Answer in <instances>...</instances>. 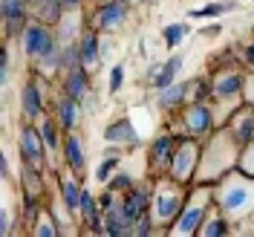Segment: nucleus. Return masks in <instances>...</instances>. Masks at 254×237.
Instances as JSON below:
<instances>
[{"label":"nucleus","instance_id":"obj_1","mask_svg":"<svg viewBox=\"0 0 254 237\" xmlns=\"http://www.w3.org/2000/svg\"><path fill=\"white\" fill-rule=\"evenodd\" d=\"M240 148L243 145L234 139L228 125L217 127L208 139H202V154H199V168H196L193 182H211L214 185L228 171H234L240 159Z\"/></svg>","mask_w":254,"mask_h":237},{"label":"nucleus","instance_id":"obj_2","mask_svg":"<svg viewBox=\"0 0 254 237\" xmlns=\"http://www.w3.org/2000/svg\"><path fill=\"white\" fill-rule=\"evenodd\" d=\"M214 203L228 220L246 223L254 214V176L243 174L240 168L228 171V174L214 182Z\"/></svg>","mask_w":254,"mask_h":237},{"label":"nucleus","instance_id":"obj_3","mask_svg":"<svg viewBox=\"0 0 254 237\" xmlns=\"http://www.w3.org/2000/svg\"><path fill=\"white\" fill-rule=\"evenodd\" d=\"M190 182H176L171 176H156L153 179V200H150V217L156 223L162 235H168V229L174 226L179 211L185 208Z\"/></svg>","mask_w":254,"mask_h":237},{"label":"nucleus","instance_id":"obj_4","mask_svg":"<svg viewBox=\"0 0 254 237\" xmlns=\"http://www.w3.org/2000/svg\"><path fill=\"white\" fill-rule=\"evenodd\" d=\"M214 206H217L214 203V185L211 182H190L185 208L179 211L174 226L168 229V237H193Z\"/></svg>","mask_w":254,"mask_h":237},{"label":"nucleus","instance_id":"obj_5","mask_svg":"<svg viewBox=\"0 0 254 237\" xmlns=\"http://www.w3.org/2000/svg\"><path fill=\"white\" fill-rule=\"evenodd\" d=\"M168 127L179 136H190V139H199V142L208 139L220 127L214 101H188L182 110L168 113Z\"/></svg>","mask_w":254,"mask_h":237},{"label":"nucleus","instance_id":"obj_6","mask_svg":"<svg viewBox=\"0 0 254 237\" xmlns=\"http://www.w3.org/2000/svg\"><path fill=\"white\" fill-rule=\"evenodd\" d=\"M17 44H20V52H23V58L29 64H38L41 58L52 55L55 49L61 47L55 26H47V23H41V20H35V17L26 23V29L17 38Z\"/></svg>","mask_w":254,"mask_h":237},{"label":"nucleus","instance_id":"obj_7","mask_svg":"<svg viewBox=\"0 0 254 237\" xmlns=\"http://www.w3.org/2000/svg\"><path fill=\"white\" fill-rule=\"evenodd\" d=\"M176 145H179V136H176L171 127H162L156 136L147 142V157H144V165H147V176H168L171 171V162H174Z\"/></svg>","mask_w":254,"mask_h":237},{"label":"nucleus","instance_id":"obj_8","mask_svg":"<svg viewBox=\"0 0 254 237\" xmlns=\"http://www.w3.org/2000/svg\"><path fill=\"white\" fill-rule=\"evenodd\" d=\"M130 9L125 0H95L93 12L87 15V23L98 29L101 35H116L127 26V17H130Z\"/></svg>","mask_w":254,"mask_h":237},{"label":"nucleus","instance_id":"obj_9","mask_svg":"<svg viewBox=\"0 0 254 237\" xmlns=\"http://www.w3.org/2000/svg\"><path fill=\"white\" fill-rule=\"evenodd\" d=\"M47 87H49V81L29 70V79L23 81V87H20V113H23V122H41L49 113Z\"/></svg>","mask_w":254,"mask_h":237},{"label":"nucleus","instance_id":"obj_10","mask_svg":"<svg viewBox=\"0 0 254 237\" xmlns=\"http://www.w3.org/2000/svg\"><path fill=\"white\" fill-rule=\"evenodd\" d=\"M199 154H202V142L199 139L179 136V145H176V154H174V162H171L168 176L176 179V182H193L196 168H199Z\"/></svg>","mask_w":254,"mask_h":237},{"label":"nucleus","instance_id":"obj_11","mask_svg":"<svg viewBox=\"0 0 254 237\" xmlns=\"http://www.w3.org/2000/svg\"><path fill=\"white\" fill-rule=\"evenodd\" d=\"M17 157H20V162H29L35 168H47L49 165L47 145L41 139V130H38L35 122H23L20 130H17Z\"/></svg>","mask_w":254,"mask_h":237},{"label":"nucleus","instance_id":"obj_12","mask_svg":"<svg viewBox=\"0 0 254 237\" xmlns=\"http://www.w3.org/2000/svg\"><path fill=\"white\" fill-rule=\"evenodd\" d=\"M32 20V0H0L3 41H17Z\"/></svg>","mask_w":254,"mask_h":237},{"label":"nucleus","instance_id":"obj_13","mask_svg":"<svg viewBox=\"0 0 254 237\" xmlns=\"http://www.w3.org/2000/svg\"><path fill=\"white\" fill-rule=\"evenodd\" d=\"M150 200H153V176L150 179H139L130 191L122 194V208L130 217V223H136L142 214L150 211Z\"/></svg>","mask_w":254,"mask_h":237},{"label":"nucleus","instance_id":"obj_14","mask_svg":"<svg viewBox=\"0 0 254 237\" xmlns=\"http://www.w3.org/2000/svg\"><path fill=\"white\" fill-rule=\"evenodd\" d=\"M58 93L69 95L75 101H87V95L93 93V73L87 67H75V70H66L61 76V84H58Z\"/></svg>","mask_w":254,"mask_h":237},{"label":"nucleus","instance_id":"obj_15","mask_svg":"<svg viewBox=\"0 0 254 237\" xmlns=\"http://www.w3.org/2000/svg\"><path fill=\"white\" fill-rule=\"evenodd\" d=\"M104 142L119 145V148H136V145H142V136H139L130 116H116L104 127Z\"/></svg>","mask_w":254,"mask_h":237},{"label":"nucleus","instance_id":"obj_16","mask_svg":"<svg viewBox=\"0 0 254 237\" xmlns=\"http://www.w3.org/2000/svg\"><path fill=\"white\" fill-rule=\"evenodd\" d=\"M61 165L64 168H69V171H75L78 176H84V171H87V151H84V139H81L78 130L64 133Z\"/></svg>","mask_w":254,"mask_h":237},{"label":"nucleus","instance_id":"obj_17","mask_svg":"<svg viewBox=\"0 0 254 237\" xmlns=\"http://www.w3.org/2000/svg\"><path fill=\"white\" fill-rule=\"evenodd\" d=\"M81 194H84L81 176L61 165V171H58V197H61V203L69 208L75 217H78V208H81Z\"/></svg>","mask_w":254,"mask_h":237},{"label":"nucleus","instance_id":"obj_18","mask_svg":"<svg viewBox=\"0 0 254 237\" xmlns=\"http://www.w3.org/2000/svg\"><path fill=\"white\" fill-rule=\"evenodd\" d=\"M153 101H156V107H159L162 113H176V110H182V107L190 101V81H174L171 87L156 90Z\"/></svg>","mask_w":254,"mask_h":237},{"label":"nucleus","instance_id":"obj_19","mask_svg":"<svg viewBox=\"0 0 254 237\" xmlns=\"http://www.w3.org/2000/svg\"><path fill=\"white\" fill-rule=\"evenodd\" d=\"M228 130L234 133V139H237L240 145H249L254 139V104H249V101H243L237 110L228 116Z\"/></svg>","mask_w":254,"mask_h":237},{"label":"nucleus","instance_id":"obj_20","mask_svg":"<svg viewBox=\"0 0 254 237\" xmlns=\"http://www.w3.org/2000/svg\"><path fill=\"white\" fill-rule=\"evenodd\" d=\"M78 49H81V64H84L90 73H95L98 64H101V32L93 29V26L87 23L84 32H81V38H78Z\"/></svg>","mask_w":254,"mask_h":237},{"label":"nucleus","instance_id":"obj_21","mask_svg":"<svg viewBox=\"0 0 254 237\" xmlns=\"http://www.w3.org/2000/svg\"><path fill=\"white\" fill-rule=\"evenodd\" d=\"M38 125V130H41V139H44V145H47V154L49 159L58 157V162H61V148H64V127L58 125V119L52 116V113H47L41 122H35Z\"/></svg>","mask_w":254,"mask_h":237},{"label":"nucleus","instance_id":"obj_22","mask_svg":"<svg viewBox=\"0 0 254 237\" xmlns=\"http://www.w3.org/2000/svg\"><path fill=\"white\" fill-rule=\"evenodd\" d=\"M52 116L58 119V125L64 127V133L69 130H78V122H81V101L69 98V95L58 93V101L52 107Z\"/></svg>","mask_w":254,"mask_h":237},{"label":"nucleus","instance_id":"obj_23","mask_svg":"<svg viewBox=\"0 0 254 237\" xmlns=\"http://www.w3.org/2000/svg\"><path fill=\"white\" fill-rule=\"evenodd\" d=\"M104 235L107 237H133V223L122 208V194L116 200V206L104 211Z\"/></svg>","mask_w":254,"mask_h":237},{"label":"nucleus","instance_id":"obj_24","mask_svg":"<svg viewBox=\"0 0 254 237\" xmlns=\"http://www.w3.org/2000/svg\"><path fill=\"white\" fill-rule=\"evenodd\" d=\"M182 67H185V55H179V52H174L168 61L159 64V73L153 76V81H150L153 93H156V90H165V87H171L174 81H179V73H182Z\"/></svg>","mask_w":254,"mask_h":237},{"label":"nucleus","instance_id":"obj_25","mask_svg":"<svg viewBox=\"0 0 254 237\" xmlns=\"http://www.w3.org/2000/svg\"><path fill=\"white\" fill-rule=\"evenodd\" d=\"M231 226H234V223H231L220 211V208L214 206L211 211H208V217L202 220V226H199L196 237H228V235H231Z\"/></svg>","mask_w":254,"mask_h":237},{"label":"nucleus","instance_id":"obj_26","mask_svg":"<svg viewBox=\"0 0 254 237\" xmlns=\"http://www.w3.org/2000/svg\"><path fill=\"white\" fill-rule=\"evenodd\" d=\"M64 15H66V9H64L61 0H38V3H32V17L47 23V26H58Z\"/></svg>","mask_w":254,"mask_h":237},{"label":"nucleus","instance_id":"obj_27","mask_svg":"<svg viewBox=\"0 0 254 237\" xmlns=\"http://www.w3.org/2000/svg\"><path fill=\"white\" fill-rule=\"evenodd\" d=\"M20 191L23 194H47V182H44V168H35L29 162H20Z\"/></svg>","mask_w":254,"mask_h":237},{"label":"nucleus","instance_id":"obj_28","mask_svg":"<svg viewBox=\"0 0 254 237\" xmlns=\"http://www.w3.org/2000/svg\"><path fill=\"white\" fill-rule=\"evenodd\" d=\"M119 165H122V148L119 145H110L107 151H104V159L98 162V168H95V182H101V185H107L110 182V176L119 171Z\"/></svg>","mask_w":254,"mask_h":237},{"label":"nucleus","instance_id":"obj_29","mask_svg":"<svg viewBox=\"0 0 254 237\" xmlns=\"http://www.w3.org/2000/svg\"><path fill=\"white\" fill-rule=\"evenodd\" d=\"M159 35H162V44H165L168 49H179V47H182V41L190 35V23H188V20L165 23V26L159 29Z\"/></svg>","mask_w":254,"mask_h":237},{"label":"nucleus","instance_id":"obj_30","mask_svg":"<svg viewBox=\"0 0 254 237\" xmlns=\"http://www.w3.org/2000/svg\"><path fill=\"white\" fill-rule=\"evenodd\" d=\"M237 9V0H214V3H205L202 9H190L188 17H205V20H220L222 15H228V12H234Z\"/></svg>","mask_w":254,"mask_h":237},{"label":"nucleus","instance_id":"obj_31","mask_svg":"<svg viewBox=\"0 0 254 237\" xmlns=\"http://www.w3.org/2000/svg\"><path fill=\"white\" fill-rule=\"evenodd\" d=\"M211 98H214L211 76H199V79H190V101H211Z\"/></svg>","mask_w":254,"mask_h":237},{"label":"nucleus","instance_id":"obj_32","mask_svg":"<svg viewBox=\"0 0 254 237\" xmlns=\"http://www.w3.org/2000/svg\"><path fill=\"white\" fill-rule=\"evenodd\" d=\"M32 235L35 237H58L61 235V229H58L55 217H52L49 211H44V214L35 220V226H32Z\"/></svg>","mask_w":254,"mask_h":237},{"label":"nucleus","instance_id":"obj_33","mask_svg":"<svg viewBox=\"0 0 254 237\" xmlns=\"http://www.w3.org/2000/svg\"><path fill=\"white\" fill-rule=\"evenodd\" d=\"M136 182H139V179L130 174V171H116V174L110 176V182H107V188H113L116 194H125V191H130Z\"/></svg>","mask_w":254,"mask_h":237},{"label":"nucleus","instance_id":"obj_34","mask_svg":"<svg viewBox=\"0 0 254 237\" xmlns=\"http://www.w3.org/2000/svg\"><path fill=\"white\" fill-rule=\"evenodd\" d=\"M9 73H12V41H3V47H0V87L9 84Z\"/></svg>","mask_w":254,"mask_h":237},{"label":"nucleus","instance_id":"obj_35","mask_svg":"<svg viewBox=\"0 0 254 237\" xmlns=\"http://www.w3.org/2000/svg\"><path fill=\"white\" fill-rule=\"evenodd\" d=\"M237 168L243 171V174L254 176V139L249 145H243L240 148V159H237Z\"/></svg>","mask_w":254,"mask_h":237},{"label":"nucleus","instance_id":"obj_36","mask_svg":"<svg viewBox=\"0 0 254 237\" xmlns=\"http://www.w3.org/2000/svg\"><path fill=\"white\" fill-rule=\"evenodd\" d=\"M122 87H125V64H113L110 73H107V90L116 95L122 93Z\"/></svg>","mask_w":254,"mask_h":237},{"label":"nucleus","instance_id":"obj_37","mask_svg":"<svg viewBox=\"0 0 254 237\" xmlns=\"http://www.w3.org/2000/svg\"><path fill=\"white\" fill-rule=\"evenodd\" d=\"M156 232L159 229H156V223H153V217H150V211L133 223V237H150V235H156Z\"/></svg>","mask_w":254,"mask_h":237},{"label":"nucleus","instance_id":"obj_38","mask_svg":"<svg viewBox=\"0 0 254 237\" xmlns=\"http://www.w3.org/2000/svg\"><path fill=\"white\" fill-rule=\"evenodd\" d=\"M237 55H240V61H243L246 70H254V35L246 38V41L237 47Z\"/></svg>","mask_w":254,"mask_h":237},{"label":"nucleus","instance_id":"obj_39","mask_svg":"<svg viewBox=\"0 0 254 237\" xmlns=\"http://www.w3.org/2000/svg\"><path fill=\"white\" fill-rule=\"evenodd\" d=\"M243 101L254 104V70H246V87H243Z\"/></svg>","mask_w":254,"mask_h":237},{"label":"nucleus","instance_id":"obj_40","mask_svg":"<svg viewBox=\"0 0 254 237\" xmlns=\"http://www.w3.org/2000/svg\"><path fill=\"white\" fill-rule=\"evenodd\" d=\"M0 235H12V214H9V208H3L0 211Z\"/></svg>","mask_w":254,"mask_h":237},{"label":"nucleus","instance_id":"obj_41","mask_svg":"<svg viewBox=\"0 0 254 237\" xmlns=\"http://www.w3.org/2000/svg\"><path fill=\"white\" fill-rule=\"evenodd\" d=\"M199 35H202V38H217V35H222V23H220V20H214V23L202 26V29H199Z\"/></svg>","mask_w":254,"mask_h":237},{"label":"nucleus","instance_id":"obj_42","mask_svg":"<svg viewBox=\"0 0 254 237\" xmlns=\"http://www.w3.org/2000/svg\"><path fill=\"white\" fill-rule=\"evenodd\" d=\"M61 3H64V9H66V12H81L87 0H61Z\"/></svg>","mask_w":254,"mask_h":237},{"label":"nucleus","instance_id":"obj_43","mask_svg":"<svg viewBox=\"0 0 254 237\" xmlns=\"http://www.w3.org/2000/svg\"><path fill=\"white\" fill-rule=\"evenodd\" d=\"M0 171H3V179H9V157L6 154L0 157Z\"/></svg>","mask_w":254,"mask_h":237},{"label":"nucleus","instance_id":"obj_44","mask_svg":"<svg viewBox=\"0 0 254 237\" xmlns=\"http://www.w3.org/2000/svg\"><path fill=\"white\" fill-rule=\"evenodd\" d=\"M127 6H139V3H144V0H125Z\"/></svg>","mask_w":254,"mask_h":237},{"label":"nucleus","instance_id":"obj_45","mask_svg":"<svg viewBox=\"0 0 254 237\" xmlns=\"http://www.w3.org/2000/svg\"><path fill=\"white\" fill-rule=\"evenodd\" d=\"M159 0H144V6H156Z\"/></svg>","mask_w":254,"mask_h":237},{"label":"nucleus","instance_id":"obj_46","mask_svg":"<svg viewBox=\"0 0 254 237\" xmlns=\"http://www.w3.org/2000/svg\"><path fill=\"white\" fill-rule=\"evenodd\" d=\"M252 223H254V214H252Z\"/></svg>","mask_w":254,"mask_h":237},{"label":"nucleus","instance_id":"obj_47","mask_svg":"<svg viewBox=\"0 0 254 237\" xmlns=\"http://www.w3.org/2000/svg\"><path fill=\"white\" fill-rule=\"evenodd\" d=\"M32 3H38V0H32Z\"/></svg>","mask_w":254,"mask_h":237},{"label":"nucleus","instance_id":"obj_48","mask_svg":"<svg viewBox=\"0 0 254 237\" xmlns=\"http://www.w3.org/2000/svg\"><path fill=\"white\" fill-rule=\"evenodd\" d=\"M252 3H254V0H252Z\"/></svg>","mask_w":254,"mask_h":237}]
</instances>
